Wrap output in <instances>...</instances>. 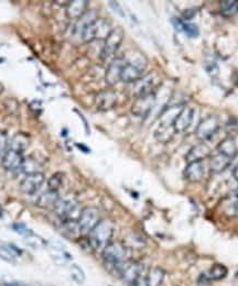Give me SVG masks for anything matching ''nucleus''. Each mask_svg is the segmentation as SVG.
<instances>
[{
	"label": "nucleus",
	"instance_id": "f257e3e1",
	"mask_svg": "<svg viewBox=\"0 0 238 286\" xmlns=\"http://www.w3.org/2000/svg\"><path fill=\"white\" fill-rule=\"evenodd\" d=\"M114 233V224L111 221L104 219L100 220L92 231L89 232V244L95 250H104L110 243Z\"/></svg>",
	"mask_w": 238,
	"mask_h": 286
},
{
	"label": "nucleus",
	"instance_id": "f03ea898",
	"mask_svg": "<svg viewBox=\"0 0 238 286\" xmlns=\"http://www.w3.org/2000/svg\"><path fill=\"white\" fill-rule=\"evenodd\" d=\"M111 30L113 28L108 20L97 18L83 29V31L80 32V37L85 42H92L94 40H106Z\"/></svg>",
	"mask_w": 238,
	"mask_h": 286
},
{
	"label": "nucleus",
	"instance_id": "7ed1b4c3",
	"mask_svg": "<svg viewBox=\"0 0 238 286\" xmlns=\"http://www.w3.org/2000/svg\"><path fill=\"white\" fill-rule=\"evenodd\" d=\"M147 66V60L143 54L134 56L131 61L126 60V66L121 75V80L127 84H134L135 81L143 77Z\"/></svg>",
	"mask_w": 238,
	"mask_h": 286
},
{
	"label": "nucleus",
	"instance_id": "20e7f679",
	"mask_svg": "<svg viewBox=\"0 0 238 286\" xmlns=\"http://www.w3.org/2000/svg\"><path fill=\"white\" fill-rule=\"evenodd\" d=\"M129 251L121 242H110L103 250V259L109 267L116 268L128 261Z\"/></svg>",
	"mask_w": 238,
	"mask_h": 286
},
{
	"label": "nucleus",
	"instance_id": "39448f33",
	"mask_svg": "<svg viewBox=\"0 0 238 286\" xmlns=\"http://www.w3.org/2000/svg\"><path fill=\"white\" fill-rule=\"evenodd\" d=\"M160 83L161 79L159 74L157 72H153V73L143 76L140 79L135 81L133 93L137 98L141 96L155 94V90L158 88Z\"/></svg>",
	"mask_w": 238,
	"mask_h": 286
},
{
	"label": "nucleus",
	"instance_id": "423d86ee",
	"mask_svg": "<svg viewBox=\"0 0 238 286\" xmlns=\"http://www.w3.org/2000/svg\"><path fill=\"white\" fill-rule=\"evenodd\" d=\"M83 208L80 207L79 203L73 199H60L59 204L55 207L54 212L63 221L73 220L79 221V218L82 214Z\"/></svg>",
	"mask_w": 238,
	"mask_h": 286
},
{
	"label": "nucleus",
	"instance_id": "0eeeda50",
	"mask_svg": "<svg viewBox=\"0 0 238 286\" xmlns=\"http://www.w3.org/2000/svg\"><path fill=\"white\" fill-rule=\"evenodd\" d=\"M114 270L117 271L119 277L123 279L124 282L130 286L141 278L144 267L143 264H140L139 262L127 261L114 268Z\"/></svg>",
	"mask_w": 238,
	"mask_h": 286
},
{
	"label": "nucleus",
	"instance_id": "6e6552de",
	"mask_svg": "<svg viewBox=\"0 0 238 286\" xmlns=\"http://www.w3.org/2000/svg\"><path fill=\"white\" fill-rule=\"evenodd\" d=\"M100 220H102V219H100V214L98 209L94 207L83 208L82 214H80L79 218V224L82 234H89V232L97 226Z\"/></svg>",
	"mask_w": 238,
	"mask_h": 286
},
{
	"label": "nucleus",
	"instance_id": "1a4fd4ad",
	"mask_svg": "<svg viewBox=\"0 0 238 286\" xmlns=\"http://www.w3.org/2000/svg\"><path fill=\"white\" fill-rule=\"evenodd\" d=\"M220 129V119L215 115L206 117L205 119L202 120L199 126L196 128V137L200 140H210L211 138L215 136V134Z\"/></svg>",
	"mask_w": 238,
	"mask_h": 286
},
{
	"label": "nucleus",
	"instance_id": "9d476101",
	"mask_svg": "<svg viewBox=\"0 0 238 286\" xmlns=\"http://www.w3.org/2000/svg\"><path fill=\"white\" fill-rule=\"evenodd\" d=\"M124 40V30L121 28H115L111 30V32L105 40L104 48L102 51L103 59H109L115 55L118 49L120 48Z\"/></svg>",
	"mask_w": 238,
	"mask_h": 286
},
{
	"label": "nucleus",
	"instance_id": "9b49d317",
	"mask_svg": "<svg viewBox=\"0 0 238 286\" xmlns=\"http://www.w3.org/2000/svg\"><path fill=\"white\" fill-rule=\"evenodd\" d=\"M126 66V59L118 58L114 59L109 63L107 70L105 73V80L109 86H114L118 84L121 80V75Z\"/></svg>",
	"mask_w": 238,
	"mask_h": 286
},
{
	"label": "nucleus",
	"instance_id": "f8f14e48",
	"mask_svg": "<svg viewBox=\"0 0 238 286\" xmlns=\"http://www.w3.org/2000/svg\"><path fill=\"white\" fill-rule=\"evenodd\" d=\"M44 181L45 176L42 172L28 174L23 177V180L20 183V190L22 193L28 194V195H33L41 188Z\"/></svg>",
	"mask_w": 238,
	"mask_h": 286
},
{
	"label": "nucleus",
	"instance_id": "ddd939ff",
	"mask_svg": "<svg viewBox=\"0 0 238 286\" xmlns=\"http://www.w3.org/2000/svg\"><path fill=\"white\" fill-rule=\"evenodd\" d=\"M156 104V95L150 94L138 97L131 106V112L137 117H146L153 110Z\"/></svg>",
	"mask_w": 238,
	"mask_h": 286
},
{
	"label": "nucleus",
	"instance_id": "4468645a",
	"mask_svg": "<svg viewBox=\"0 0 238 286\" xmlns=\"http://www.w3.org/2000/svg\"><path fill=\"white\" fill-rule=\"evenodd\" d=\"M194 118V109L191 107H184L182 108L178 116L175 117V120L173 122V129L175 132H184L189 129L190 126L193 122Z\"/></svg>",
	"mask_w": 238,
	"mask_h": 286
},
{
	"label": "nucleus",
	"instance_id": "2eb2a0df",
	"mask_svg": "<svg viewBox=\"0 0 238 286\" xmlns=\"http://www.w3.org/2000/svg\"><path fill=\"white\" fill-rule=\"evenodd\" d=\"M24 157L22 153H19L14 150L9 149L2 155L1 165L7 171H16L18 168H21Z\"/></svg>",
	"mask_w": 238,
	"mask_h": 286
},
{
	"label": "nucleus",
	"instance_id": "dca6fc26",
	"mask_svg": "<svg viewBox=\"0 0 238 286\" xmlns=\"http://www.w3.org/2000/svg\"><path fill=\"white\" fill-rule=\"evenodd\" d=\"M117 104V96L111 90L100 91L95 97V106L102 111L113 109Z\"/></svg>",
	"mask_w": 238,
	"mask_h": 286
},
{
	"label": "nucleus",
	"instance_id": "f3484780",
	"mask_svg": "<svg viewBox=\"0 0 238 286\" xmlns=\"http://www.w3.org/2000/svg\"><path fill=\"white\" fill-rule=\"evenodd\" d=\"M205 174V166L203 161L201 162H193L187 163V165L184 170V176L191 183H197L202 181Z\"/></svg>",
	"mask_w": 238,
	"mask_h": 286
},
{
	"label": "nucleus",
	"instance_id": "a211bd4d",
	"mask_svg": "<svg viewBox=\"0 0 238 286\" xmlns=\"http://www.w3.org/2000/svg\"><path fill=\"white\" fill-rule=\"evenodd\" d=\"M60 194L59 192H54V191H45L43 192L41 195H40L37 201H35V205L40 208L43 209H55L57 205L60 202Z\"/></svg>",
	"mask_w": 238,
	"mask_h": 286
},
{
	"label": "nucleus",
	"instance_id": "6ab92c4d",
	"mask_svg": "<svg viewBox=\"0 0 238 286\" xmlns=\"http://www.w3.org/2000/svg\"><path fill=\"white\" fill-rule=\"evenodd\" d=\"M172 24H173L176 31L184 33L189 38H196L200 34V29L196 24L184 21V20L179 18L172 19Z\"/></svg>",
	"mask_w": 238,
	"mask_h": 286
},
{
	"label": "nucleus",
	"instance_id": "aec40b11",
	"mask_svg": "<svg viewBox=\"0 0 238 286\" xmlns=\"http://www.w3.org/2000/svg\"><path fill=\"white\" fill-rule=\"evenodd\" d=\"M211 154V149L207 146L205 143H201L192 147V149L187 152L185 156V160L187 163H193V162H201L203 161L205 157H207Z\"/></svg>",
	"mask_w": 238,
	"mask_h": 286
},
{
	"label": "nucleus",
	"instance_id": "412c9836",
	"mask_svg": "<svg viewBox=\"0 0 238 286\" xmlns=\"http://www.w3.org/2000/svg\"><path fill=\"white\" fill-rule=\"evenodd\" d=\"M88 1L85 0H73L67 4V16L70 19H79L87 11Z\"/></svg>",
	"mask_w": 238,
	"mask_h": 286
},
{
	"label": "nucleus",
	"instance_id": "4be33fe9",
	"mask_svg": "<svg viewBox=\"0 0 238 286\" xmlns=\"http://www.w3.org/2000/svg\"><path fill=\"white\" fill-rule=\"evenodd\" d=\"M217 152L233 160L237 154L236 142L234 141V139H232V138H225V139L222 140L220 144L217 145Z\"/></svg>",
	"mask_w": 238,
	"mask_h": 286
},
{
	"label": "nucleus",
	"instance_id": "5701e85b",
	"mask_svg": "<svg viewBox=\"0 0 238 286\" xmlns=\"http://www.w3.org/2000/svg\"><path fill=\"white\" fill-rule=\"evenodd\" d=\"M233 160L226 157L225 155L221 154V153L216 152L214 155H212V159L210 162V167L212 172L214 173H222L224 172L227 167L231 165Z\"/></svg>",
	"mask_w": 238,
	"mask_h": 286
},
{
	"label": "nucleus",
	"instance_id": "b1692460",
	"mask_svg": "<svg viewBox=\"0 0 238 286\" xmlns=\"http://www.w3.org/2000/svg\"><path fill=\"white\" fill-rule=\"evenodd\" d=\"M30 145V137L23 132H18L13 136L11 143H10V149L17 151L19 153H23Z\"/></svg>",
	"mask_w": 238,
	"mask_h": 286
},
{
	"label": "nucleus",
	"instance_id": "393cba45",
	"mask_svg": "<svg viewBox=\"0 0 238 286\" xmlns=\"http://www.w3.org/2000/svg\"><path fill=\"white\" fill-rule=\"evenodd\" d=\"M165 277V272L161 268H153L149 270L146 277V281L148 286H160L163 282Z\"/></svg>",
	"mask_w": 238,
	"mask_h": 286
},
{
	"label": "nucleus",
	"instance_id": "a878e982",
	"mask_svg": "<svg viewBox=\"0 0 238 286\" xmlns=\"http://www.w3.org/2000/svg\"><path fill=\"white\" fill-rule=\"evenodd\" d=\"M61 230H62L65 237L71 238V239L79 238L80 234H82L79 221H73V220L63 221L62 226H61Z\"/></svg>",
	"mask_w": 238,
	"mask_h": 286
},
{
	"label": "nucleus",
	"instance_id": "bb28decb",
	"mask_svg": "<svg viewBox=\"0 0 238 286\" xmlns=\"http://www.w3.org/2000/svg\"><path fill=\"white\" fill-rule=\"evenodd\" d=\"M229 274V270L225 267V265L216 263L213 265L209 272V278L213 281H221L223 279H225Z\"/></svg>",
	"mask_w": 238,
	"mask_h": 286
},
{
	"label": "nucleus",
	"instance_id": "cd10ccee",
	"mask_svg": "<svg viewBox=\"0 0 238 286\" xmlns=\"http://www.w3.org/2000/svg\"><path fill=\"white\" fill-rule=\"evenodd\" d=\"M40 167H41L40 163L35 159H33V157L29 156L23 160L21 170L23 171V173H26V175H28V174H33V173L41 172L40 171Z\"/></svg>",
	"mask_w": 238,
	"mask_h": 286
},
{
	"label": "nucleus",
	"instance_id": "c85d7f7f",
	"mask_svg": "<svg viewBox=\"0 0 238 286\" xmlns=\"http://www.w3.org/2000/svg\"><path fill=\"white\" fill-rule=\"evenodd\" d=\"M50 255L52 257L53 261L55 263L60 264V265H64V264L68 263V261H70V260H69L70 255L65 251H63L62 247H61V248H59V247L52 248L51 250H50Z\"/></svg>",
	"mask_w": 238,
	"mask_h": 286
},
{
	"label": "nucleus",
	"instance_id": "c756f323",
	"mask_svg": "<svg viewBox=\"0 0 238 286\" xmlns=\"http://www.w3.org/2000/svg\"><path fill=\"white\" fill-rule=\"evenodd\" d=\"M221 10L225 16H234L238 13V1L236 0H223L221 1Z\"/></svg>",
	"mask_w": 238,
	"mask_h": 286
},
{
	"label": "nucleus",
	"instance_id": "7c9ffc66",
	"mask_svg": "<svg viewBox=\"0 0 238 286\" xmlns=\"http://www.w3.org/2000/svg\"><path fill=\"white\" fill-rule=\"evenodd\" d=\"M70 274L71 278L73 279L75 283L83 284L86 280V275L84 270L79 267V264H72L70 267Z\"/></svg>",
	"mask_w": 238,
	"mask_h": 286
},
{
	"label": "nucleus",
	"instance_id": "2f4dec72",
	"mask_svg": "<svg viewBox=\"0 0 238 286\" xmlns=\"http://www.w3.org/2000/svg\"><path fill=\"white\" fill-rule=\"evenodd\" d=\"M0 259L9 263H13L16 261V252L13 251V247L0 246Z\"/></svg>",
	"mask_w": 238,
	"mask_h": 286
},
{
	"label": "nucleus",
	"instance_id": "473e14b6",
	"mask_svg": "<svg viewBox=\"0 0 238 286\" xmlns=\"http://www.w3.org/2000/svg\"><path fill=\"white\" fill-rule=\"evenodd\" d=\"M63 183V174L62 173H55L51 177L49 178L48 181V187L50 191H54V192H59L60 187L62 186Z\"/></svg>",
	"mask_w": 238,
	"mask_h": 286
},
{
	"label": "nucleus",
	"instance_id": "72a5a7b5",
	"mask_svg": "<svg viewBox=\"0 0 238 286\" xmlns=\"http://www.w3.org/2000/svg\"><path fill=\"white\" fill-rule=\"evenodd\" d=\"M26 240H27V243L29 244L30 247L35 248V249L42 248L45 244L41 238H39L38 236H34L33 233H29L28 236H26Z\"/></svg>",
	"mask_w": 238,
	"mask_h": 286
},
{
	"label": "nucleus",
	"instance_id": "f704fd0d",
	"mask_svg": "<svg viewBox=\"0 0 238 286\" xmlns=\"http://www.w3.org/2000/svg\"><path fill=\"white\" fill-rule=\"evenodd\" d=\"M7 146H8L7 134L0 130V155H2L7 152Z\"/></svg>",
	"mask_w": 238,
	"mask_h": 286
},
{
	"label": "nucleus",
	"instance_id": "c9c22d12",
	"mask_svg": "<svg viewBox=\"0 0 238 286\" xmlns=\"http://www.w3.org/2000/svg\"><path fill=\"white\" fill-rule=\"evenodd\" d=\"M13 229L14 230H17L20 234H24V236H28L29 233H27L29 230L27 229V227L24 226L23 223H14L13 224Z\"/></svg>",
	"mask_w": 238,
	"mask_h": 286
},
{
	"label": "nucleus",
	"instance_id": "e433bc0d",
	"mask_svg": "<svg viewBox=\"0 0 238 286\" xmlns=\"http://www.w3.org/2000/svg\"><path fill=\"white\" fill-rule=\"evenodd\" d=\"M110 7L113 8V10L115 12H117V14H119L120 17H124L125 14H124V11H123V9H121L120 7V4L118 2H116V1H110Z\"/></svg>",
	"mask_w": 238,
	"mask_h": 286
},
{
	"label": "nucleus",
	"instance_id": "4c0bfd02",
	"mask_svg": "<svg viewBox=\"0 0 238 286\" xmlns=\"http://www.w3.org/2000/svg\"><path fill=\"white\" fill-rule=\"evenodd\" d=\"M130 286H148V284H147L146 278L141 277L138 281H137V282H135L133 285H130Z\"/></svg>",
	"mask_w": 238,
	"mask_h": 286
},
{
	"label": "nucleus",
	"instance_id": "58836bf2",
	"mask_svg": "<svg viewBox=\"0 0 238 286\" xmlns=\"http://www.w3.org/2000/svg\"><path fill=\"white\" fill-rule=\"evenodd\" d=\"M77 146L79 147V150H82V151L85 152V153H86V152H89V149H88V147H87V146H85L84 144H82V143H77Z\"/></svg>",
	"mask_w": 238,
	"mask_h": 286
},
{
	"label": "nucleus",
	"instance_id": "ea45409f",
	"mask_svg": "<svg viewBox=\"0 0 238 286\" xmlns=\"http://www.w3.org/2000/svg\"><path fill=\"white\" fill-rule=\"evenodd\" d=\"M233 176H234L236 181H238V164L234 167V170H233Z\"/></svg>",
	"mask_w": 238,
	"mask_h": 286
},
{
	"label": "nucleus",
	"instance_id": "a19ab883",
	"mask_svg": "<svg viewBox=\"0 0 238 286\" xmlns=\"http://www.w3.org/2000/svg\"><path fill=\"white\" fill-rule=\"evenodd\" d=\"M3 90H4V87H3V85H2L1 83H0V94H1V93H2V91H3Z\"/></svg>",
	"mask_w": 238,
	"mask_h": 286
},
{
	"label": "nucleus",
	"instance_id": "79ce46f5",
	"mask_svg": "<svg viewBox=\"0 0 238 286\" xmlns=\"http://www.w3.org/2000/svg\"><path fill=\"white\" fill-rule=\"evenodd\" d=\"M235 195H236V198L238 199V186H237V188H236V192H235Z\"/></svg>",
	"mask_w": 238,
	"mask_h": 286
}]
</instances>
